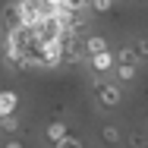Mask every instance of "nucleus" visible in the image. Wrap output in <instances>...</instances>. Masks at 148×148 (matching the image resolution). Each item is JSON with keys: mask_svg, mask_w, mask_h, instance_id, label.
Instances as JSON below:
<instances>
[{"mask_svg": "<svg viewBox=\"0 0 148 148\" xmlns=\"http://www.w3.org/2000/svg\"><path fill=\"white\" fill-rule=\"evenodd\" d=\"M91 98H95V104L101 107V110H117L120 104H123V85H120L117 79H95L91 82Z\"/></svg>", "mask_w": 148, "mask_h": 148, "instance_id": "nucleus-1", "label": "nucleus"}, {"mask_svg": "<svg viewBox=\"0 0 148 148\" xmlns=\"http://www.w3.org/2000/svg\"><path fill=\"white\" fill-rule=\"evenodd\" d=\"M0 22H3V32L10 29H19L22 25V0H10L0 13Z\"/></svg>", "mask_w": 148, "mask_h": 148, "instance_id": "nucleus-4", "label": "nucleus"}, {"mask_svg": "<svg viewBox=\"0 0 148 148\" xmlns=\"http://www.w3.org/2000/svg\"><path fill=\"white\" fill-rule=\"evenodd\" d=\"M16 110H19V95L13 88H0V120L16 117Z\"/></svg>", "mask_w": 148, "mask_h": 148, "instance_id": "nucleus-6", "label": "nucleus"}, {"mask_svg": "<svg viewBox=\"0 0 148 148\" xmlns=\"http://www.w3.org/2000/svg\"><path fill=\"white\" fill-rule=\"evenodd\" d=\"M126 148H148V132L145 129H132L126 136Z\"/></svg>", "mask_w": 148, "mask_h": 148, "instance_id": "nucleus-12", "label": "nucleus"}, {"mask_svg": "<svg viewBox=\"0 0 148 148\" xmlns=\"http://www.w3.org/2000/svg\"><path fill=\"white\" fill-rule=\"evenodd\" d=\"M82 51H85V57H95V54H104V51H110V47H107V38H104V35H88V38L82 41Z\"/></svg>", "mask_w": 148, "mask_h": 148, "instance_id": "nucleus-8", "label": "nucleus"}, {"mask_svg": "<svg viewBox=\"0 0 148 148\" xmlns=\"http://www.w3.org/2000/svg\"><path fill=\"white\" fill-rule=\"evenodd\" d=\"M69 136V123H63V120H54V123H47L44 126V139L51 142V145H57Z\"/></svg>", "mask_w": 148, "mask_h": 148, "instance_id": "nucleus-7", "label": "nucleus"}, {"mask_svg": "<svg viewBox=\"0 0 148 148\" xmlns=\"http://www.w3.org/2000/svg\"><path fill=\"white\" fill-rule=\"evenodd\" d=\"M41 6H47V10H54V6H63V0H38Z\"/></svg>", "mask_w": 148, "mask_h": 148, "instance_id": "nucleus-18", "label": "nucleus"}, {"mask_svg": "<svg viewBox=\"0 0 148 148\" xmlns=\"http://www.w3.org/2000/svg\"><path fill=\"white\" fill-rule=\"evenodd\" d=\"M63 38H66V35H54V38H35V54L41 57V66L54 69V66H60V63H63V54H66Z\"/></svg>", "mask_w": 148, "mask_h": 148, "instance_id": "nucleus-2", "label": "nucleus"}, {"mask_svg": "<svg viewBox=\"0 0 148 148\" xmlns=\"http://www.w3.org/2000/svg\"><path fill=\"white\" fill-rule=\"evenodd\" d=\"M101 142L107 148H117L120 142H123V132H120L117 123H104V126H101Z\"/></svg>", "mask_w": 148, "mask_h": 148, "instance_id": "nucleus-9", "label": "nucleus"}, {"mask_svg": "<svg viewBox=\"0 0 148 148\" xmlns=\"http://www.w3.org/2000/svg\"><path fill=\"white\" fill-rule=\"evenodd\" d=\"M3 148H25V145H22L19 139H6V142H3Z\"/></svg>", "mask_w": 148, "mask_h": 148, "instance_id": "nucleus-19", "label": "nucleus"}, {"mask_svg": "<svg viewBox=\"0 0 148 148\" xmlns=\"http://www.w3.org/2000/svg\"><path fill=\"white\" fill-rule=\"evenodd\" d=\"M136 47H139V54H142V60H148V35H142V38L136 41Z\"/></svg>", "mask_w": 148, "mask_h": 148, "instance_id": "nucleus-17", "label": "nucleus"}, {"mask_svg": "<svg viewBox=\"0 0 148 148\" xmlns=\"http://www.w3.org/2000/svg\"><path fill=\"white\" fill-rule=\"evenodd\" d=\"M91 13H101V16H107L110 10H114V0H91V6H88Z\"/></svg>", "mask_w": 148, "mask_h": 148, "instance_id": "nucleus-15", "label": "nucleus"}, {"mask_svg": "<svg viewBox=\"0 0 148 148\" xmlns=\"http://www.w3.org/2000/svg\"><path fill=\"white\" fill-rule=\"evenodd\" d=\"M117 63H129V66H142L145 60H142V54H139V47H136V44H126V47H120V54H117Z\"/></svg>", "mask_w": 148, "mask_h": 148, "instance_id": "nucleus-10", "label": "nucleus"}, {"mask_svg": "<svg viewBox=\"0 0 148 148\" xmlns=\"http://www.w3.org/2000/svg\"><path fill=\"white\" fill-rule=\"evenodd\" d=\"M54 148H82V139H79V136H73V132H69V136H66V139H63V142H57V145Z\"/></svg>", "mask_w": 148, "mask_h": 148, "instance_id": "nucleus-16", "label": "nucleus"}, {"mask_svg": "<svg viewBox=\"0 0 148 148\" xmlns=\"http://www.w3.org/2000/svg\"><path fill=\"white\" fill-rule=\"evenodd\" d=\"M88 66L95 76H107V73H114L117 69V54L114 51H104V54H95V57H88Z\"/></svg>", "mask_w": 148, "mask_h": 148, "instance_id": "nucleus-3", "label": "nucleus"}, {"mask_svg": "<svg viewBox=\"0 0 148 148\" xmlns=\"http://www.w3.org/2000/svg\"><path fill=\"white\" fill-rule=\"evenodd\" d=\"M41 16H44V6L38 0H22V25L25 29H38Z\"/></svg>", "mask_w": 148, "mask_h": 148, "instance_id": "nucleus-5", "label": "nucleus"}, {"mask_svg": "<svg viewBox=\"0 0 148 148\" xmlns=\"http://www.w3.org/2000/svg\"><path fill=\"white\" fill-rule=\"evenodd\" d=\"M91 6V0H63V10L66 13H85Z\"/></svg>", "mask_w": 148, "mask_h": 148, "instance_id": "nucleus-14", "label": "nucleus"}, {"mask_svg": "<svg viewBox=\"0 0 148 148\" xmlns=\"http://www.w3.org/2000/svg\"><path fill=\"white\" fill-rule=\"evenodd\" d=\"M22 126H19V117H3L0 120V132H6V136H16Z\"/></svg>", "mask_w": 148, "mask_h": 148, "instance_id": "nucleus-13", "label": "nucleus"}, {"mask_svg": "<svg viewBox=\"0 0 148 148\" xmlns=\"http://www.w3.org/2000/svg\"><path fill=\"white\" fill-rule=\"evenodd\" d=\"M114 76H117V82H120V85H132V82H136V76H139V66H129V63H117Z\"/></svg>", "mask_w": 148, "mask_h": 148, "instance_id": "nucleus-11", "label": "nucleus"}]
</instances>
